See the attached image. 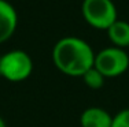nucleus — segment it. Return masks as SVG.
Here are the masks:
<instances>
[{
    "instance_id": "10",
    "label": "nucleus",
    "mask_w": 129,
    "mask_h": 127,
    "mask_svg": "<svg viewBox=\"0 0 129 127\" xmlns=\"http://www.w3.org/2000/svg\"><path fill=\"white\" fill-rule=\"evenodd\" d=\"M0 127H7L6 126V123H4V120H3V117L0 116Z\"/></svg>"
},
{
    "instance_id": "8",
    "label": "nucleus",
    "mask_w": 129,
    "mask_h": 127,
    "mask_svg": "<svg viewBox=\"0 0 129 127\" xmlns=\"http://www.w3.org/2000/svg\"><path fill=\"white\" fill-rule=\"evenodd\" d=\"M81 78H82V81H84V83L87 85L89 89H92V90L102 89L103 85H104V81H106L104 75L100 71H98L95 67L89 68V70L85 72Z\"/></svg>"
},
{
    "instance_id": "7",
    "label": "nucleus",
    "mask_w": 129,
    "mask_h": 127,
    "mask_svg": "<svg viewBox=\"0 0 129 127\" xmlns=\"http://www.w3.org/2000/svg\"><path fill=\"white\" fill-rule=\"evenodd\" d=\"M110 41L117 48L129 47V22L122 19H117L109 29H107Z\"/></svg>"
},
{
    "instance_id": "9",
    "label": "nucleus",
    "mask_w": 129,
    "mask_h": 127,
    "mask_svg": "<svg viewBox=\"0 0 129 127\" xmlns=\"http://www.w3.org/2000/svg\"><path fill=\"white\" fill-rule=\"evenodd\" d=\"M111 127H129V108L119 111L117 115L113 116Z\"/></svg>"
},
{
    "instance_id": "5",
    "label": "nucleus",
    "mask_w": 129,
    "mask_h": 127,
    "mask_svg": "<svg viewBox=\"0 0 129 127\" xmlns=\"http://www.w3.org/2000/svg\"><path fill=\"white\" fill-rule=\"evenodd\" d=\"M18 26V15L13 4L0 0V44L6 42L15 33Z\"/></svg>"
},
{
    "instance_id": "1",
    "label": "nucleus",
    "mask_w": 129,
    "mask_h": 127,
    "mask_svg": "<svg viewBox=\"0 0 129 127\" xmlns=\"http://www.w3.org/2000/svg\"><path fill=\"white\" fill-rule=\"evenodd\" d=\"M93 49L87 41L78 37H63L52 49V62L62 74L69 77H82L95 63Z\"/></svg>"
},
{
    "instance_id": "6",
    "label": "nucleus",
    "mask_w": 129,
    "mask_h": 127,
    "mask_svg": "<svg viewBox=\"0 0 129 127\" xmlns=\"http://www.w3.org/2000/svg\"><path fill=\"white\" fill-rule=\"evenodd\" d=\"M81 127H111L113 116L100 107H89L80 116Z\"/></svg>"
},
{
    "instance_id": "4",
    "label": "nucleus",
    "mask_w": 129,
    "mask_h": 127,
    "mask_svg": "<svg viewBox=\"0 0 129 127\" xmlns=\"http://www.w3.org/2000/svg\"><path fill=\"white\" fill-rule=\"evenodd\" d=\"M93 67L104 75V78H115L129 68V55L122 48L109 47L95 55Z\"/></svg>"
},
{
    "instance_id": "2",
    "label": "nucleus",
    "mask_w": 129,
    "mask_h": 127,
    "mask_svg": "<svg viewBox=\"0 0 129 127\" xmlns=\"http://www.w3.org/2000/svg\"><path fill=\"white\" fill-rule=\"evenodd\" d=\"M33 72V60L29 53L14 49L0 56V78L8 82H22Z\"/></svg>"
},
{
    "instance_id": "3",
    "label": "nucleus",
    "mask_w": 129,
    "mask_h": 127,
    "mask_svg": "<svg viewBox=\"0 0 129 127\" xmlns=\"http://www.w3.org/2000/svg\"><path fill=\"white\" fill-rule=\"evenodd\" d=\"M81 13L88 25L100 30H107L118 19L117 8L111 0H84Z\"/></svg>"
}]
</instances>
